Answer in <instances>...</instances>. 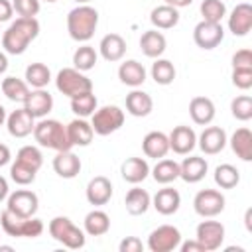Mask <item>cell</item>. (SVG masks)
<instances>
[{"label": "cell", "mask_w": 252, "mask_h": 252, "mask_svg": "<svg viewBox=\"0 0 252 252\" xmlns=\"http://www.w3.org/2000/svg\"><path fill=\"white\" fill-rule=\"evenodd\" d=\"M193 209L203 219L217 217L224 211V195L217 189H201L193 199Z\"/></svg>", "instance_id": "cell-9"}, {"label": "cell", "mask_w": 252, "mask_h": 252, "mask_svg": "<svg viewBox=\"0 0 252 252\" xmlns=\"http://www.w3.org/2000/svg\"><path fill=\"white\" fill-rule=\"evenodd\" d=\"M16 161H20V163L39 171L41 165H43V156H41V152L35 146H22L18 150V154H16Z\"/></svg>", "instance_id": "cell-42"}, {"label": "cell", "mask_w": 252, "mask_h": 252, "mask_svg": "<svg viewBox=\"0 0 252 252\" xmlns=\"http://www.w3.org/2000/svg\"><path fill=\"white\" fill-rule=\"evenodd\" d=\"M12 6L20 18H35L41 10L39 0H12Z\"/></svg>", "instance_id": "cell-45"}, {"label": "cell", "mask_w": 252, "mask_h": 252, "mask_svg": "<svg viewBox=\"0 0 252 252\" xmlns=\"http://www.w3.org/2000/svg\"><path fill=\"white\" fill-rule=\"evenodd\" d=\"M118 79L124 85L136 89V87L144 85V81H146V69H144V65L140 61L128 59V61L120 63V67H118Z\"/></svg>", "instance_id": "cell-27"}, {"label": "cell", "mask_w": 252, "mask_h": 252, "mask_svg": "<svg viewBox=\"0 0 252 252\" xmlns=\"http://www.w3.org/2000/svg\"><path fill=\"white\" fill-rule=\"evenodd\" d=\"M152 79L158 83V85H171L173 79H175V67L169 59H156L154 65H152Z\"/></svg>", "instance_id": "cell-39"}, {"label": "cell", "mask_w": 252, "mask_h": 252, "mask_svg": "<svg viewBox=\"0 0 252 252\" xmlns=\"http://www.w3.org/2000/svg\"><path fill=\"white\" fill-rule=\"evenodd\" d=\"M150 22L158 30H171V28H175L179 24V10L169 6V4L156 6L152 10V14H150Z\"/></svg>", "instance_id": "cell-29"}, {"label": "cell", "mask_w": 252, "mask_h": 252, "mask_svg": "<svg viewBox=\"0 0 252 252\" xmlns=\"http://www.w3.org/2000/svg\"><path fill=\"white\" fill-rule=\"evenodd\" d=\"M165 4H169V6H173V8H185V6H189L193 0H163Z\"/></svg>", "instance_id": "cell-52"}, {"label": "cell", "mask_w": 252, "mask_h": 252, "mask_svg": "<svg viewBox=\"0 0 252 252\" xmlns=\"http://www.w3.org/2000/svg\"><path fill=\"white\" fill-rule=\"evenodd\" d=\"M24 108L33 118H45L53 108V96L45 89H33V91H30L28 98L24 100Z\"/></svg>", "instance_id": "cell-14"}, {"label": "cell", "mask_w": 252, "mask_h": 252, "mask_svg": "<svg viewBox=\"0 0 252 252\" xmlns=\"http://www.w3.org/2000/svg\"><path fill=\"white\" fill-rule=\"evenodd\" d=\"M152 205V197L146 189H140V187H134L126 193L124 197V207L130 215H144Z\"/></svg>", "instance_id": "cell-31"}, {"label": "cell", "mask_w": 252, "mask_h": 252, "mask_svg": "<svg viewBox=\"0 0 252 252\" xmlns=\"http://www.w3.org/2000/svg\"><path fill=\"white\" fill-rule=\"evenodd\" d=\"M98 26V12L89 4H79L67 14V32L75 41H89Z\"/></svg>", "instance_id": "cell-2"}, {"label": "cell", "mask_w": 252, "mask_h": 252, "mask_svg": "<svg viewBox=\"0 0 252 252\" xmlns=\"http://www.w3.org/2000/svg\"><path fill=\"white\" fill-rule=\"evenodd\" d=\"M96 96L93 94V91L89 93H83V94H77L71 98V110L79 116V118H87V116H93V112L96 110Z\"/></svg>", "instance_id": "cell-38"}, {"label": "cell", "mask_w": 252, "mask_h": 252, "mask_svg": "<svg viewBox=\"0 0 252 252\" xmlns=\"http://www.w3.org/2000/svg\"><path fill=\"white\" fill-rule=\"evenodd\" d=\"M6 128H8L10 136H14V138H26V136H30L33 132L35 118L22 106V108H18V110H14V112H10L6 116Z\"/></svg>", "instance_id": "cell-13"}, {"label": "cell", "mask_w": 252, "mask_h": 252, "mask_svg": "<svg viewBox=\"0 0 252 252\" xmlns=\"http://www.w3.org/2000/svg\"><path fill=\"white\" fill-rule=\"evenodd\" d=\"M33 138L41 148H49L55 152L71 150L73 144L67 136V126H63L59 120L53 118H41L33 128Z\"/></svg>", "instance_id": "cell-3"}, {"label": "cell", "mask_w": 252, "mask_h": 252, "mask_svg": "<svg viewBox=\"0 0 252 252\" xmlns=\"http://www.w3.org/2000/svg\"><path fill=\"white\" fill-rule=\"evenodd\" d=\"M14 14V6L10 0H0V24L2 22H8Z\"/></svg>", "instance_id": "cell-49"}, {"label": "cell", "mask_w": 252, "mask_h": 252, "mask_svg": "<svg viewBox=\"0 0 252 252\" xmlns=\"http://www.w3.org/2000/svg\"><path fill=\"white\" fill-rule=\"evenodd\" d=\"M250 219H252V209H248L246 215H244V224H246L248 230H252V222H250Z\"/></svg>", "instance_id": "cell-55"}, {"label": "cell", "mask_w": 252, "mask_h": 252, "mask_svg": "<svg viewBox=\"0 0 252 252\" xmlns=\"http://www.w3.org/2000/svg\"><path fill=\"white\" fill-rule=\"evenodd\" d=\"M67 136L71 140L73 146H89L93 142V136H94V130L93 126L85 120V118H75L67 124Z\"/></svg>", "instance_id": "cell-30"}, {"label": "cell", "mask_w": 252, "mask_h": 252, "mask_svg": "<svg viewBox=\"0 0 252 252\" xmlns=\"http://www.w3.org/2000/svg\"><path fill=\"white\" fill-rule=\"evenodd\" d=\"M49 234L53 240L61 242L71 250H79L85 246V232L71 222L69 217H55L49 222Z\"/></svg>", "instance_id": "cell-5"}, {"label": "cell", "mask_w": 252, "mask_h": 252, "mask_svg": "<svg viewBox=\"0 0 252 252\" xmlns=\"http://www.w3.org/2000/svg\"><path fill=\"white\" fill-rule=\"evenodd\" d=\"M37 35L39 22L35 18H16L2 33V47L10 55H22Z\"/></svg>", "instance_id": "cell-1"}, {"label": "cell", "mask_w": 252, "mask_h": 252, "mask_svg": "<svg viewBox=\"0 0 252 252\" xmlns=\"http://www.w3.org/2000/svg\"><path fill=\"white\" fill-rule=\"evenodd\" d=\"M2 93L8 100L24 104V100L30 94V85L18 77H6V79H2Z\"/></svg>", "instance_id": "cell-34"}, {"label": "cell", "mask_w": 252, "mask_h": 252, "mask_svg": "<svg viewBox=\"0 0 252 252\" xmlns=\"http://www.w3.org/2000/svg\"><path fill=\"white\" fill-rule=\"evenodd\" d=\"M215 183L220 189H232L240 183V171L232 163H220L215 169Z\"/></svg>", "instance_id": "cell-37"}, {"label": "cell", "mask_w": 252, "mask_h": 252, "mask_svg": "<svg viewBox=\"0 0 252 252\" xmlns=\"http://www.w3.org/2000/svg\"><path fill=\"white\" fill-rule=\"evenodd\" d=\"M228 30L232 35H246L252 30V6L246 2H240L234 6V10L228 16Z\"/></svg>", "instance_id": "cell-17"}, {"label": "cell", "mask_w": 252, "mask_h": 252, "mask_svg": "<svg viewBox=\"0 0 252 252\" xmlns=\"http://www.w3.org/2000/svg\"><path fill=\"white\" fill-rule=\"evenodd\" d=\"M96 59H98V55H96L94 47H91V45H81V47H77V51L73 53V67L79 69V71H83V73H87V71H91V69L96 65Z\"/></svg>", "instance_id": "cell-40"}, {"label": "cell", "mask_w": 252, "mask_h": 252, "mask_svg": "<svg viewBox=\"0 0 252 252\" xmlns=\"http://www.w3.org/2000/svg\"><path fill=\"white\" fill-rule=\"evenodd\" d=\"M142 150L148 158H154V159H161L167 156L169 152V138L163 134V132H148L142 140Z\"/></svg>", "instance_id": "cell-22"}, {"label": "cell", "mask_w": 252, "mask_h": 252, "mask_svg": "<svg viewBox=\"0 0 252 252\" xmlns=\"http://www.w3.org/2000/svg\"><path fill=\"white\" fill-rule=\"evenodd\" d=\"M167 138H169V150H173L179 156H187L197 146V134H195V130L189 128V126H183V124L181 126H175Z\"/></svg>", "instance_id": "cell-15"}, {"label": "cell", "mask_w": 252, "mask_h": 252, "mask_svg": "<svg viewBox=\"0 0 252 252\" xmlns=\"http://www.w3.org/2000/svg\"><path fill=\"white\" fill-rule=\"evenodd\" d=\"M110 228V217L100 211V209H94L91 213H87L85 217V232L89 236H102L106 234Z\"/></svg>", "instance_id": "cell-33"}, {"label": "cell", "mask_w": 252, "mask_h": 252, "mask_svg": "<svg viewBox=\"0 0 252 252\" xmlns=\"http://www.w3.org/2000/svg\"><path fill=\"white\" fill-rule=\"evenodd\" d=\"M230 112L236 120L240 122H246L252 118V96L248 94H240V96H234L232 102H230Z\"/></svg>", "instance_id": "cell-43"}, {"label": "cell", "mask_w": 252, "mask_h": 252, "mask_svg": "<svg viewBox=\"0 0 252 252\" xmlns=\"http://www.w3.org/2000/svg\"><path fill=\"white\" fill-rule=\"evenodd\" d=\"M181 252H205V248L197 242V240H187V242H181L179 244Z\"/></svg>", "instance_id": "cell-50"}, {"label": "cell", "mask_w": 252, "mask_h": 252, "mask_svg": "<svg viewBox=\"0 0 252 252\" xmlns=\"http://www.w3.org/2000/svg\"><path fill=\"white\" fill-rule=\"evenodd\" d=\"M2 230L10 236H24V238H35L43 230V222L37 217H20L12 213L10 209H4L0 215Z\"/></svg>", "instance_id": "cell-4"}, {"label": "cell", "mask_w": 252, "mask_h": 252, "mask_svg": "<svg viewBox=\"0 0 252 252\" xmlns=\"http://www.w3.org/2000/svg\"><path fill=\"white\" fill-rule=\"evenodd\" d=\"M43 2H57V0H43Z\"/></svg>", "instance_id": "cell-58"}, {"label": "cell", "mask_w": 252, "mask_h": 252, "mask_svg": "<svg viewBox=\"0 0 252 252\" xmlns=\"http://www.w3.org/2000/svg\"><path fill=\"white\" fill-rule=\"evenodd\" d=\"M55 87L59 93H63L65 96L73 98L77 94H83V93H89L93 91V81L79 69L75 67H65L57 73L55 77Z\"/></svg>", "instance_id": "cell-6"}, {"label": "cell", "mask_w": 252, "mask_h": 252, "mask_svg": "<svg viewBox=\"0 0 252 252\" xmlns=\"http://www.w3.org/2000/svg\"><path fill=\"white\" fill-rule=\"evenodd\" d=\"M226 14V6L222 0H203L201 2V16L205 22L220 24Z\"/></svg>", "instance_id": "cell-41"}, {"label": "cell", "mask_w": 252, "mask_h": 252, "mask_svg": "<svg viewBox=\"0 0 252 252\" xmlns=\"http://www.w3.org/2000/svg\"><path fill=\"white\" fill-rule=\"evenodd\" d=\"M53 169L59 177L63 179H73L79 175L81 171V159L79 156H75L71 150L65 152H57V156L53 158Z\"/></svg>", "instance_id": "cell-20"}, {"label": "cell", "mask_w": 252, "mask_h": 252, "mask_svg": "<svg viewBox=\"0 0 252 252\" xmlns=\"http://www.w3.org/2000/svg\"><path fill=\"white\" fill-rule=\"evenodd\" d=\"M199 148L207 154V156H215V154H219V152H222L224 150V146H226V132L220 128V126H207L203 132H201V136H199Z\"/></svg>", "instance_id": "cell-18"}, {"label": "cell", "mask_w": 252, "mask_h": 252, "mask_svg": "<svg viewBox=\"0 0 252 252\" xmlns=\"http://www.w3.org/2000/svg\"><path fill=\"white\" fill-rule=\"evenodd\" d=\"M122 124H124V110L116 104H106L93 112L91 126H93L94 134H98V136H108V134L120 130Z\"/></svg>", "instance_id": "cell-7"}, {"label": "cell", "mask_w": 252, "mask_h": 252, "mask_svg": "<svg viewBox=\"0 0 252 252\" xmlns=\"http://www.w3.org/2000/svg\"><path fill=\"white\" fill-rule=\"evenodd\" d=\"M37 205H39V199L33 191H28V189H18L14 193L8 195V203H6V209H10L12 213L20 215V217H33L35 211H37Z\"/></svg>", "instance_id": "cell-12"}, {"label": "cell", "mask_w": 252, "mask_h": 252, "mask_svg": "<svg viewBox=\"0 0 252 252\" xmlns=\"http://www.w3.org/2000/svg\"><path fill=\"white\" fill-rule=\"evenodd\" d=\"M10 150H8V146L6 144H0V167L2 165H6L8 161H10Z\"/></svg>", "instance_id": "cell-51"}, {"label": "cell", "mask_w": 252, "mask_h": 252, "mask_svg": "<svg viewBox=\"0 0 252 252\" xmlns=\"http://www.w3.org/2000/svg\"><path fill=\"white\" fill-rule=\"evenodd\" d=\"M6 197H8V181L0 175V203H2Z\"/></svg>", "instance_id": "cell-53"}, {"label": "cell", "mask_w": 252, "mask_h": 252, "mask_svg": "<svg viewBox=\"0 0 252 252\" xmlns=\"http://www.w3.org/2000/svg\"><path fill=\"white\" fill-rule=\"evenodd\" d=\"M4 122H6V108L0 104V126H2Z\"/></svg>", "instance_id": "cell-56"}, {"label": "cell", "mask_w": 252, "mask_h": 252, "mask_svg": "<svg viewBox=\"0 0 252 252\" xmlns=\"http://www.w3.org/2000/svg\"><path fill=\"white\" fill-rule=\"evenodd\" d=\"M35 173H37L35 169L28 167V165H24L20 161H14L12 167H10V177L18 185H30V183H33L35 181Z\"/></svg>", "instance_id": "cell-44"}, {"label": "cell", "mask_w": 252, "mask_h": 252, "mask_svg": "<svg viewBox=\"0 0 252 252\" xmlns=\"http://www.w3.org/2000/svg\"><path fill=\"white\" fill-rule=\"evenodd\" d=\"M98 51L110 63L120 61L124 57V53H126V41H124V37L120 33H106L98 43Z\"/></svg>", "instance_id": "cell-26"}, {"label": "cell", "mask_w": 252, "mask_h": 252, "mask_svg": "<svg viewBox=\"0 0 252 252\" xmlns=\"http://www.w3.org/2000/svg\"><path fill=\"white\" fill-rule=\"evenodd\" d=\"M6 69H8V57L4 51H0V75L6 73Z\"/></svg>", "instance_id": "cell-54"}, {"label": "cell", "mask_w": 252, "mask_h": 252, "mask_svg": "<svg viewBox=\"0 0 252 252\" xmlns=\"http://www.w3.org/2000/svg\"><path fill=\"white\" fill-rule=\"evenodd\" d=\"M165 47H167V39H165V35H163L161 32H158V30H148V32H144L142 37H140V49H142V53H144L146 57L158 59V57L163 55Z\"/></svg>", "instance_id": "cell-24"}, {"label": "cell", "mask_w": 252, "mask_h": 252, "mask_svg": "<svg viewBox=\"0 0 252 252\" xmlns=\"http://www.w3.org/2000/svg\"><path fill=\"white\" fill-rule=\"evenodd\" d=\"M152 175L158 183L161 185H167L171 181H175L179 177V163L175 159H169V158H161L158 159V163L154 165L152 169Z\"/></svg>", "instance_id": "cell-35"}, {"label": "cell", "mask_w": 252, "mask_h": 252, "mask_svg": "<svg viewBox=\"0 0 252 252\" xmlns=\"http://www.w3.org/2000/svg\"><path fill=\"white\" fill-rule=\"evenodd\" d=\"M120 173H122V179L136 185V183H142L148 173H150V165L144 158H126L120 165Z\"/></svg>", "instance_id": "cell-25"}, {"label": "cell", "mask_w": 252, "mask_h": 252, "mask_svg": "<svg viewBox=\"0 0 252 252\" xmlns=\"http://www.w3.org/2000/svg\"><path fill=\"white\" fill-rule=\"evenodd\" d=\"M234 67H252V51L248 47L244 49H238L234 55H232V69Z\"/></svg>", "instance_id": "cell-47"}, {"label": "cell", "mask_w": 252, "mask_h": 252, "mask_svg": "<svg viewBox=\"0 0 252 252\" xmlns=\"http://www.w3.org/2000/svg\"><path fill=\"white\" fill-rule=\"evenodd\" d=\"M195 240L205 248V252L217 250L224 240V226L219 220H203L197 224Z\"/></svg>", "instance_id": "cell-11"}, {"label": "cell", "mask_w": 252, "mask_h": 252, "mask_svg": "<svg viewBox=\"0 0 252 252\" xmlns=\"http://www.w3.org/2000/svg\"><path fill=\"white\" fill-rule=\"evenodd\" d=\"M152 203H154V209H156L159 215H165V217H167V215L177 213V209H179V205H181V195H179V191L173 189V187H163V189H159V191L154 195Z\"/></svg>", "instance_id": "cell-23"}, {"label": "cell", "mask_w": 252, "mask_h": 252, "mask_svg": "<svg viewBox=\"0 0 252 252\" xmlns=\"http://www.w3.org/2000/svg\"><path fill=\"white\" fill-rule=\"evenodd\" d=\"M224 39V30L222 24H215V22H205L201 20L195 30H193V41L197 43V47L201 49H215L217 45H220V41Z\"/></svg>", "instance_id": "cell-10"}, {"label": "cell", "mask_w": 252, "mask_h": 252, "mask_svg": "<svg viewBox=\"0 0 252 252\" xmlns=\"http://www.w3.org/2000/svg\"><path fill=\"white\" fill-rule=\"evenodd\" d=\"M51 81V71L45 63H32L26 69V83L33 89H45Z\"/></svg>", "instance_id": "cell-36"}, {"label": "cell", "mask_w": 252, "mask_h": 252, "mask_svg": "<svg viewBox=\"0 0 252 252\" xmlns=\"http://www.w3.org/2000/svg\"><path fill=\"white\" fill-rule=\"evenodd\" d=\"M207 169H209V163L205 158L191 156L179 163V177L185 183H199L207 175Z\"/></svg>", "instance_id": "cell-19"}, {"label": "cell", "mask_w": 252, "mask_h": 252, "mask_svg": "<svg viewBox=\"0 0 252 252\" xmlns=\"http://www.w3.org/2000/svg\"><path fill=\"white\" fill-rule=\"evenodd\" d=\"M85 195H87V201L94 207H100V205H106L112 197V183L108 177L104 175H96L93 177L89 183H87V189H85Z\"/></svg>", "instance_id": "cell-16"}, {"label": "cell", "mask_w": 252, "mask_h": 252, "mask_svg": "<svg viewBox=\"0 0 252 252\" xmlns=\"http://www.w3.org/2000/svg\"><path fill=\"white\" fill-rule=\"evenodd\" d=\"M215 112H217L215 102L209 96H195L189 102V114H191L193 122L199 124V126L211 124L213 118H215Z\"/></svg>", "instance_id": "cell-21"}, {"label": "cell", "mask_w": 252, "mask_h": 252, "mask_svg": "<svg viewBox=\"0 0 252 252\" xmlns=\"http://www.w3.org/2000/svg\"><path fill=\"white\" fill-rule=\"evenodd\" d=\"M181 244V232L173 224H161L154 228L148 236V248L152 252H171L179 248Z\"/></svg>", "instance_id": "cell-8"}, {"label": "cell", "mask_w": 252, "mask_h": 252, "mask_svg": "<svg viewBox=\"0 0 252 252\" xmlns=\"http://www.w3.org/2000/svg\"><path fill=\"white\" fill-rule=\"evenodd\" d=\"M118 250H120V252H142V250H144V244H142V240L136 238V236H126V238L120 242Z\"/></svg>", "instance_id": "cell-48"}, {"label": "cell", "mask_w": 252, "mask_h": 252, "mask_svg": "<svg viewBox=\"0 0 252 252\" xmlns=\"http://www.w3.org/2000/svg\"><path fill=\"white\" fill-rule=\"evenodd\" d=\"M230 148L236 154V158H240L242 161H250L252 159V132L248 128H238L230 136Z\"/></svg>", "instance_id": "cell-32"}, {"label": "cell", "mask_w": 252, "mask_h": 252, "mask_svg": "<svg viewBox=\"0 0 252 252\" xmlns=\"http://www.w3.org/2000/svg\"><path fill=\"white\" fill-rule=\"evenodd\" d=\"M126 110L132 116H138V118L148 116L154 110V100H152V96L148 93L134 89L132 93L126 94Z\"/></svg>", "instance_id": "cell-28"}, {"label": "cell", "mask_w": 252, "mask_h": 252, "mask_svg": "<svg viewBox=\"0 0 252 252\" xmlns=\"http://www.w3.org/2000/svg\"><path fill=\"white\" fill-rule=\"evenodd\" d=\"M75 2H77V4H89L91 0H75Z\"/></svg>", "instance_id": "cell-57"}, {"label": "cell", "mask_w": 252, "mask_h": 252, "mask_svg": "<svg viewBox=\"0 0 252 252\" xmlns=\"http://www.w3.org/2000/svg\"><path fill=\"white\" fill-rule=\"evenodd\" d=\"M232 85L236 89L248 91L252 87V67H234L232 69Z\"/></svg>", "instance_id": "cell-46"}]
</instances>
